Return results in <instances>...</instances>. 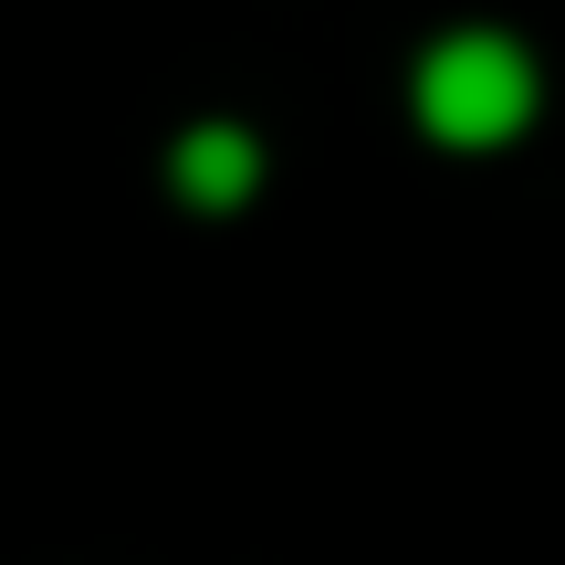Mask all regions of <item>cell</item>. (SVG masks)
<instances>
[{"instance_id": "cell-1", "label": "cell", "mask_w": 565, "mask_h": 565, "mask_svg": "<svg viewBox=\"0 0 565 565\" xmlns=\"http://www.w3.org/2000/svg\"><path fill=\"white\" fill-rule=\"evenodd\" d=\"M534 116V63L503 32H450L419 63V126L440 147H503Z\"/></svg>"}, {"instance_id": "cell-2", "label": "cell", "mask_w": 565, "mask_h": 565, "mask_svg": "<svg viewBox=\"0 0 565 565\" xmlns=\"http://www.w3.org/2000/svg\"><path fill=\"white\" fill-rule=\"evenodd\" d=\"M168 179H179V200L231 210V200H252V179H263V147H252L242 126H189L179 158H168Z\"/></svg>"}]
</instances>
